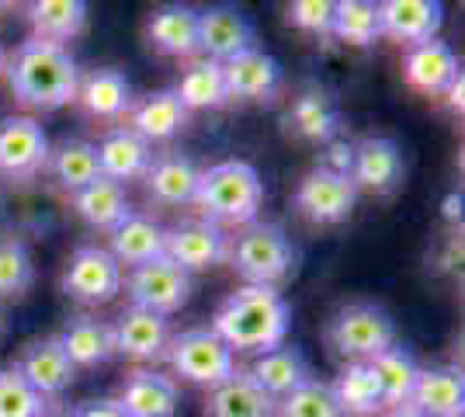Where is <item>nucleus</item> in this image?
<instances>
[{
	"label": "nucleus",
	"instance_id": "f257e3e1",
	"mask_svg": "<svg viewBox=\"0 0 465 417\" xmlns=\"http://www.w3.org/2000/svg\"><path fill=\"white\" fill-rule=\"evenodd\" d=\"M7 87L28 112H59L74 104L80 84V66L66 45L28 39L7 56L4 66Z\"/></svg>",
	"mask_w": 465,
	"mask_h": 417
},
{
	"label": "nucleus",
	"instance_id": "f03ea898",
	"mask_svg": "<svg viewBox=\"0 0 465 417\" xmlns=\"http://www.w3.org/2000/svg\"><path fill=\"white\" fill-rule=\"evenodd\" d=\"M292 327V306L278 289L268 285H240L236 293L219 303L213 317L215 338L236 352L264 355L278 344H285Z\"/></svg>",
	"mask_w": 465,
	"mask_h": 417
},
{
	"label": "nucleus",
	"instance_id": "7ed1b4c3",
	"mask_svg": "<svg viewBox=\"0 0 465 417\" xmlns=\"http://www.w3.org/2000/svg\"><path fill=\"white\" fill-rule=\"evenodd\" d=\"M194 205L215 226H251L264 205V181L247 160H219L198 174Z\"/></svg>",
	"mask_w": 465,
	"mask_h": 417
},
{
	"label": "nucleus",
	"instance_id": "20e7f679",
	"mask_svg": "<svg viewBox=\"0 0 465 417\" xmlns=\"http://www.w3.org/2000/svg\"><path fill=\"white\" fill-rule=\"evenodd\" d=\"M226 261L232 264V272L243 278V285L278 289V282H285L295 272L299 251L278 223H261L257 219L251 226H243L236 237H230Z\"/></svg>",
	"mask_w": 465,
	"mask_h": 417
},
{
	"label": "nucleus",
	"instance_id": "39448f33",
	"mask_svg": "<svg viewBox=\"0 0 465 417\" xmlns=\"http://www.w3.org/2000/svg\"><path fill=\"white\" fill-rule=\"evenodd\" d=\"M327 344L344 362H371L396 344V323L379 303H344L327 320Z\"/></svg>",
	"mask_w": 465,
	"mask_h": 417
},
{
	"label": "nucleus",
	"instance_id": "423d86ee",
	"mask_svg": "<svg viewBox=\"0 0 465 417\" xmlns=\"http://www.w3.org/2000/svg\"><path fill=\"white\" fill-rule=\"evenodd\" d=\"M163 358L171 362L174 376L202 390H215L236 372V355L215 338L213 327H192V331L171 334Z\"/></svg>",
	"mask_w": 465,
	"mask_h": 417
},
{
	"label": "nucleus",
	"instance_id": "0eeeda50",
	"mask_svg": "<svg viewBox=\"0 0 465 417\" xmlns=\"http://www.w3.org/2000/svg\"><path fill=\"white\" fill-rule=\"evenodd\" d=\"M122 278H125V272H122L118 261L108 254V247L84 243V247H77V251L66 258L59 289L74 299V303L104 306V303H112V299L122 293Z\"/></svg>",
	"mask_w": 465,
	"mask_h": 417
},
{
	"label": "nucleus",
	"instance_id": "6e6552de",
	"mask_svg": "<svg viewBox=\"0 0 465 417\" xmlns=\"http://www.w3.org/2000/svg\"><path fill=\"white\" fill-rule=\"evenodd\" d=\"M122 289L129 293L133 306L171 317L192 299V275L181 272L171 258H156L150 264L129 268V275L122 278Z\"/></svg>",
	"mask_w": 465,
	"mask_h": 417
},
{
	"label": "nucleus",
	"instance_id": "1a4fd4ad",
	"mask_svg": "<svg viewBox=\"0 0 465 417\" xmlns=\"http://www.w3.org/2000/svg\"><path fill=\"white\" fill-rule=\"evenodd\" d=\"M49 136L32 115H4L0 119V178L25 181L39 178L49 164Z\"/></svg>",
	"mask_w": 465,
	"mask_h": 417
},
{
	"label": "nucleus",
	"instance_id": "9d476101",
	"mask_svg": "<svg viewBox=\"0 0 465 417\" xmlns=\"http://www.w3.org/2000/svg\"><path fill=\"white\" fill-rule=\"evenodd\" d=\"M358 205V188L348 174L330 171V167H312L295 188V213L310 219L316 226H337L354 213Z\"/></svg>",
	"mask_w": 465,
	"mask_h": 417
},
{
	"label": "nucleus",
	"instance_id": "9b49d317",
	"mask_svg": "<svg viewBox=\"0 0 465 417\" xmlns=\"http://www.w3.org/2000/svg\"><path fill=\"white\" fill-rule=\"evenodd\" d=\"M407 174V160L400 143L389 136H365L351 146V171L348 178L354 181L358 195L369 192L379 199H389L400 192Z\"/></svg>",
	"mask_w": 465,
	"mask_h": 417
},
{
	"label": "nucleus",
	"instance_id": "f8f14e48",
	"mask_svg": "<svg viewBox=\"0 0 465 417\" xmlns=\"http://www.w3.org/2000/svg\"><path fill=\"white\" fill-rule=\"evenodd\" d=\"M230 254V237L223 233V226H215L209 219L194 216L181 219L174 226H167L163 240V258H171L181 272H209L215 264H223Z\"/></svg>",
	"mask_w": 465,
	"mask_h": 417
},
{
	"label": "nucleus",
	"instance_id": "ddd939ff",
	"mask_svg": "<svg viewBox=\"0 0 465 417\" xmlns=\"http://www.w3.org/2000/svg\"><path fill=\"white\" fill-rule=\"evenodd\" d=\"M11 369H15L42 400H59L74 386V379H77V369L70 365V358L59 348L56 338L28 341L18 352Z\"/></svg>",
	"mask_w": 465,
	"mask_h": 417
},
{
	"label": "nucleus",
	"instance_id": "4468645a",
	"mask_svg": "<svg viewBox=\"0 0 465 417\" xmlns=\"http://www.w3.org/2000/svg\"><path fill=\"white\" fill-rule=\"evenodd\" d=\"M253 42H257V32L243 11H236L230 4L198 11V53L205 60L230 63L232 56L253 49Z\"/></svg>",
	"mask_w": 465,
	"mask_h": 417
},
{
	"label": "nucleus",
	"instance_id": "2eb2a0df",
	"mask_svg": "<svg viewBox=\"0 0 465 417\" xmlns=\"http://www.w3.org/2000/svg\"><path fill=\"white\" fill-rule=\"evenodd\" d=\"M282 125L292 139L299 143H333L337 129H341V112L337 101L327 87L320 84H306L295 98H292L289 112L282 115Z\"/></svg>",
	"mask_w": 465,
	"mask_h": 417
},
{
	"label": "nucleus",
	"instance_id": "dca6fc26",
	"mask_svg": "<svg viewBox=\"0 0 465 417\" xmlns=\"http://www.w3.org/2000/svg\"><path fill=\"white\" fill-rule=\"evenodd\" d=\"M223 80L230 101H274L282 91V63L264 49H247L230 63H223Z\"/></svg>",
	"mask_w": 465,
	"mask_h": 417
},
{
	"label": "nucleus",
	"instance_id": "f3484780",
	"mask_svg": "<svg viewBox=\"0 0 465 417\" xmlns=\"http://www.w3.org/2000/svg\"><path fill=\"white\" fill-rule=\"evenodd\" d=\"M459 74H462L459 56L441 39L410 45L407 56H403V80H407L410 91H417L424 98H445V91Z\"/></svg>",
	"mask_w": 465,
	"mask_h": 417
},
{
	"label": "nucleus",
	"instance_id": "a211bd4d",
	"mask_svg": "<svg viewBox=\"0 0 465 417\" xmlns=\"http://www.w3.org/2000/svg\"><path fill=\"white\" fill-rule=\"evenodd\" d=\"M441 25H445V7L438 0H382L379 4L382 35L407 45V49L438 39Z\"/></svg>",
	"mask_w": 465,
	"mask_h": 417
},
{
	"label": "nucleus",
	"instance_id": "6ab92c4d",
	"mask_svg": "<svg viewBox=\"0 0 465 417\" xmlns=\"http://www.w3.org/2000/svg\"><path fill=\"white\" fill-rule=\"evenodd\" d=\"M112 338H115V355H125L133 362H156L167 352L171 341V320L129 306L122 310L112 323Z\"/></svg>",
	"mask_w": 465,
	"mask_h": 417
},
{
	"label": "nucleus",
	"instance_id": "aec40b11",
	"mask_svg": "<svg viewBox=\"0 0 465 417\" xmlns=\"http://www.w3.org/2000/svg\"><path fill=\"white\" fill-rule=\"evenodd\" d=\"M97 150V167L101 178L115 181V184H129V181H143V174L153 164V146L143 136H136L129 125H115L108 129L101 143H94Z\"/></svg>",
	"mask_w": 465,
	"mask_h": 417
},
{
	"label": "nucleus",
	"instance_id": "412c9836",
	"mask_svg": "<svg viewBox=\"0 0 465 417\" xmlns=\"http://www.w3.org/2000/svg\"><path fill=\"white\" fill-rule=\"evenodd\" d=\"M80 112L94 122H118L133 108V84L115 66H101L91 74H80L77 98Z\"/></svg>",
	"mask_w": 465,
	"mask_h": 417
},
{
	"label": "nucleus",
	"instance_id": "4be33fe9",
	"mask_svg": "<svg viewBox=\"0 0 465 417\" xmlns=\"http://www.w3.org/2000/svg\"><path fill=\"white\" fill-rule=\"evenodd\" d=\"M198 174L202 167L194 164L188 154H160L153 157L150 171L143 174V188L146 199L167 209H181V205H194V192H198Z\"/></svg>",
	"mask_w": 465,
	"mask_h": 417
},
{
	"label": "nucleus",
	"instance_id": "5701e85b",
	"mask_svg": "<svg viewBox=\"0 0 465 417\" xmlns=\"http://www.w3.org/2000/svg\"><path fill=\"white\" fill-rule=\"evenodd\" d=\"M115 400L129 417H174L181 390L174 376H163L156 369H133L122 379Z\"/></svg>",
	"mask_w": 465,
	"mask_h": 417
},
{
	"label": "nucleus",
	"instance_id": "b1692460",
	"mask_svg": "<svg viewBox=\"0 0 465 417\" xmlns=\"http://www.w3.org/2000/svg\"><path fill=\"white\" fill-rule=\"evenodd\" d=\"M59 348L66 352L74 369H97L104 362L115 358V338H112V323L94 317V313H77L63 323L56 334Z\"/></svg>",
	"mask_w": 465,
	"mask_h": 417
},
{
	"label": "nucleus",
	"instance_id": "393cba45",
	"mask_svg": "<svg viewBox=\"0 0 465 417\" xmlns=\"http://www.w3.org/2000/svg\"><path fill=\"white\" fill-rule=\"evenodd\" d=\"M125 119H129L125 125H129L136 136H143L153 146V143L174 139L177 133L188 125L192 112L181 104V98H177L174 87H171V91H150V94L136 98Z\"/></svg>",
	"mask_w": 465,
	"mask_h": 417
},
{
	"label": "nucleus",
	"instance_id": "a878e982",
	"mask_svg": "<svg viewBox=\"0 0 465 417\" xmlns=\"http://www.w3.org/2000/svg\"><path fill=\"white\" fill-rule=\"evenodd\" d=\"M146 39L160 56L198 60V11L184 4L156 7L146 18Z\"/></svg>",
	"mask_w": 465,
	"mask_h": 417
},
{
	"label": "nucleus",
	"instance_id": "bb28decb",
	"mask_svg": "<svg viewBox=\"0 0 465 417\" xmlns=\"http://www.w3.org/2000/svg\"><path fill=\"white\" fill-rule=\"evenodd\" d=\"M163 240H167V226H160L146 213H133L118 230L108 233V254L118 261V268H139L163 258Z\"/></svg>",
	"mask_w": 465,
	"mask_h": 417
},
{
	"label": "nucleus",
	"instance_id": "cd10ccee",
	"mask_svg": "<svg viewBox=\"0 0 465 417\" xmlns=\"http://www.w3.org/2000/svg\"><path fill=\"white\" fill-rule=\"evenodd\" d=\"M410 403L427 417H462L465 411V376L455 365H434L420 369L413 382Z\"/></svg>",
	"mask_w": 465,
	"mask_h": 417
},
{
	"label": "nucleus",
	"instance_id": "c85d7f7f",
	"mask_svg": "<svg viewBox=\"0 0 465 417\" xmlns=\"http://www.w3.org/2000/svg\"><path fill=\"white\" fill-rule=\"evenodd\" d=\"M25 18L32 25V39L66 45L87 32V4L84 0H35L25 7Z\"/></svg>",
	"mask_w": 465,
	"mask_h": 417
},
{
	"label": "nucleus",
	"instance_id": "c756f323",
	"mask_svg": "<svg viewBox=\"0 0 465 417\" xmlns=\"http://www.w3.org/2000/svg\"><path fill=\"white\" fill-rule=\"evenodd\" d=\"M70 202H74V213H77L91 230H101V233L118 230L125 219L136 213L129 195H125V188L108 178L91 181L84 192L70 195Z\"/></svg>",
	"mask_w": 465,
	"mask_h": 417
},
{
	"label": "nucleus",
	"instance_id": "7c9ffc66",
	"mask_svg": "<svg viewBox=\"0 0 465 417\" xmlns=\"http://www.w3.org/2000/svg\"><path fill=\"white\" fill-rule=\"evenodd\" d=\"M205 417H274V397H268L247 369H236L226 382L209 390Z\"/></svg>",
	"mask_w": 465,
	"mask_h": 417
},
{
	"label": "nucleus",
	"instance_id": "2f4dec72",
	"mask_svg": "<svg viewBox=\"0 0 465 417\" xmlns=\"http://www.w3.org/2000/svg\"><path fill=\"white\" fill-rule=\"evenodd\" d=\"M251 379L268 393V397L282 400L285 393H292L295 386H302L310 376V362L299 348H289V344H278L272 352L257 355L251 362Z\"/></svg>",
	"mask_w": 465,
	"mask_h": 417
},
{
	"label": "nucleus",
	"instance_id": "473e14b6",
	"mask_svg": "<svg viewBox=\"0 0 465 417\" xmlns=\"http://www.w3.org/2000/svg\"><path fill=\"white\" fill-rule=\"evenodd\" d=\"M330 393L341 417H375L382 411V390L369 362H344V369L330 382Z\"/></svg>",
	"mask_w": 465,
	"mask_h": 417
},
{
	"label": "nucleus",
	"instance_id": "72a5a7b5",
	"mask_svg": "<svg viewBox=\"0 0 465 417\" xmlns=\"http://www.w3.org/2000/svg\"><path fill=\"white\" fill-rule=\"evenodd\" d=\"M45 171L53 174L59 192H66V195L84 192L91 181L101 178L94 143H91V139H63L56 150L49 154Z\"/></svg>",
	"mask_w": 465,
	"mask_h": 417
},
{
	"label": "nucleus",
	"instance_id": "f704fd0d",
	"mask_svg": "<svg viewBox=\"0 0 465 417\" xmlns=\"http://www.w3.org/2000/svg\"><path fill=\"white\" fill-rule=\"evenodd\" d=\"M174 94L181 98V104L188 112H209V108H223L230 104V94H226V80H223V63L215 60H188L184 74L177 80Z\"/></svg>",
	"mask_w": 465,
	"mask_h": 417
},
{
	"label": "nucleus",
	"instance_id": "c9c22d12",
	"mask_svg": "<svg viewBox=\"0 0 465 417\" xmlns=\"http://www.w3.org/2000/svg\"><path fill=\"white\" fill-rule=\"evenodd\" d=\"M369 369L375 372L379 390H382V411L400 407V403H410L413 382L420 376V365H417V358L410 355L403 344H392L382 355H375L369 362Z\"/></svg>",
	"mask_w": 465,
	"mask_h": 417
},
{
	"label": "nucleus",
	"instance_id": "e433bc0d",
	"mask_svg": "<svg viewBox=\"0 0 465 417\" xmlns=\"http://www.w3.org/2000/svg\"><path fill=\"white\" fill-rule=\"evenodd\" d=\"M330 35L344 42V45H354V49H369L375 39H382L379 4H371V0H337Z\"/></svg>",
	"mask_w": 465,
	"mask_h": 417
},
{
	"label": "nucleus",
	"instance_id": "4c0bfd02",
	"mask_svg": "<svg viewBox=\"0 0 465 417\" xmlns=\"http://www.w3.org/2000/svg\"><path fill=\"white\" fill-rule=\"evenodd\" d=\"M35 282V261L28 243L18 237L0 240V299H18Z\"/></svg>",
	"mask_w": 465,
	"mask_h": 417
},
{
	"label": "nucleus",
	"instance_id": "58836bf2",
	"mask_svg": "<svg viewBox=\"0 0 465 417\" xmlns=\"http://www.w3.org/2000/svg\"><path fill=\"white\" fill-rule=\"evenodd\" d=\"M274 417H341L330 382L320 379H306L302 386H295L292 393L274 400Z\"/></svg>",
	"mask_w": 465,
	"mask_h": 417
},
{
	"label": "nucleus",
	"instance_id": "ea45409f",
	"mask_svg": "<svg viewBox=\"0 0 465 417\" xmlns=\"http://www.w3.org/2000/svg\"><path fill=\"white\" fill-rule=\"evenodd\" d=\"M45 400L15 372L0 369V417H35Z\"/></svg>",
	"mask_w": 465,
	"mask_h": 417
},
{
	"label": "nucleus",
	"instance_id": "a19ab883",
	"mask_svg": "<svg viewBox=\"0 0 465 417\" xmlns=\"http://www.w3.org/2000/svg\"><path fill=\"white\" fill-rule=\"evenodd\" d=\"M285 18L292 28L306 35H330L333 28V0H295L285 7Z\"/></svg>",
	"mask_w": 465,
	"mask_h": 417
},
{
	"label": "nucleus",
	"instance_id": "79ce46f5",
	"mask_svg": "<svg viewBox=\"0 0 465 417\" xmlns=\"http://www.w3.org/2000/svg\"><path fill=\"white\" fill-rule=\"evenodd\" d=\"M74 414L77 417H129L118 400H84V403H74Z\"/></svg>",
	"mask_w": 465,
	"mask_h": 417
},
{
	"label": "nucleus",
	"instance_id": "37998d69",
	"mask_svg": "<svg viewBox=\"0 0 465 417\" xmlns=\"http://www.w3.org/2000/svg\"><path fill=\"white\" fill-rule=\"evenodd\" d=\"M323 167L348 174V171H351V143H330V157H327V164H323Z\"/></svg>",
	"mask_w": 465,
	"mask_h": 417
},
{
	"label": "nucleus",
	"instance_id": "c03bdc74",
	"mask_svg": "<svg viewBox=\"0 0 465 417\" xmlns=\"http://www.w3.org/2000/svg\"><path fill=\"white\" fill-rule=\"evenodd\" d=\"M462 91H465V77H462V74H459V77L451 80V87H448V91H445L448 108H451V115H459V119H462V112H465Z\"/></svg>",
	"mask_w": 465,
	"mask_h": 417
},
{
	"label": "nucleus",
	"instance_id": "a18cd8bd",
	"mask_svg": "<svg viewBox=\"0 0 465 417\" xmlns=\"http://www.w3.org/2000/svg\"><path fill=\"white\" fill-rule=\"evenodd\" d=\"M35 417H77V414H74V403H66V400L59 397V400H45Z\"/></svg>",
	"mask_w": 465,
	"mask_h": 417
},
{
	"label": "nucleus",
	"instance_id": "49530a36",
	"mask_svg": "<svg viewBox=\"0 0 465 417\" xmlns=\"http://www.w3.org/2000/svg\"><path fill=\"white\" fill-rule=\"evenodd\" d=\"M445 219L448 223H459V219H462V195H459V192H451L445 199Z\"/></svg>",
	"mask_w": 465,
	"mask_h": 417
},
{
	"label": "nucleus",
	"instance_id": "de8ad7c7",
	"mask_svg": "<svg viewBox=\"0 0 465 417\" xmlns=\"http://www.w3.org/2000/svg\"><path fill=\"white\" fill-rule=\"evenodd\" d=\"M386 417H427L424 411H417L413 403H400V407H389Z\"/></svg>",
	"mask_w": 465,
	"mask_h": 417
},
{
	"label": "nucleus",
	"instance_id": "09e8293b",
	"mask_svg": "<svg viewBox=\"0 0 465 417\" xmlns=\"http://www.w3.org/2000/svg\"><path fill=\"white\" fill-rule=\"evenodd\" d=\"M4 66H7V49H4V42H0V77H4Z\"/></svg>",
	"mask_w": 465,
	"mask_h": 417
},
{
	"label": "nucleus",
	"instance_id": "8fccbe9b",
	"mask_svg": "<svg viewBox=\"0 0 465 417\" xmlns=\"http://www.w3.org/2000/svg\"><path fill=\"white\" fill-rule=\"evenodd\" d=\"M0 331H4V306H0Z\"/></svg>",
	"mask_w": 465,
	"mask_h": 417
}]
</instances>
